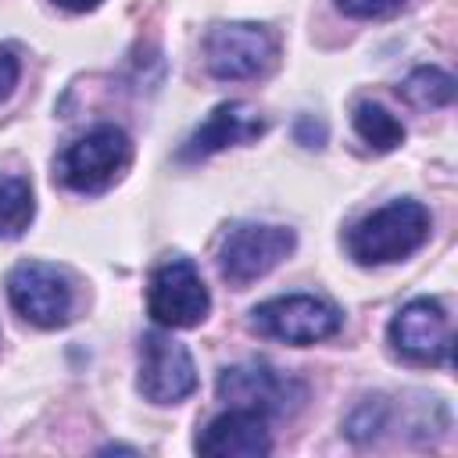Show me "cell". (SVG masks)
<instances>
[{"label": "cell", "instance_id": "cell-7", "mask_svg": "<svg viewBox=\"0 0 458 458\" xmlns=\"http://www.w3.org/2000/svg\"><path fill=\"white\" fill-rule=\"evenodd\" d=\"M147 311L161 329H193L211 311V293L193 261L172 258L150 272Z\"/></svg>", "mask_w": 458, "mask_h": 458}, {"label": "cell", "instance_id": "cell-15", "mask_svg": "<svg viewBox=\"0 0 458 458\" xmlns=\"http://www.w3.org/2000/svg\"><path fill=\"white\" fill-rule=\"evenodd\" d=\"M401 97L419 107V111H433V107H447L451 97H454V79L444 72V68H415L404 82H401Z\"/></svg>", "mask_w": 458, "mask_h": 458}, {"label": "cell", "instance_id": "cell-14", "mask_svg": "<svg viewBox=\"0 0 458 458\" xmlns=\"http://www.w3.org/2000/svg\"><path fill=\"white\" fill-rule=\"evenodd\" d=\"M36 215V197L29 179L0 172V240H14L29 229Z\"/></svg>", "mask_w": 458, "mask_h": 458}, {"label": "cell", "instance_id": "cell-2", "mask_svg": "<svg viewBox=\"0 0 458 458\" xmlns=\"http://www.w3.org/2000/svg\"><path fill=\"white\" fill-rule=\"evenodd\" d=\"M129 165H132V140L125 136V129L104 122L61 150L57 182L75 193H104L125 175Z\"/></svg>", "mask_w": 458, "mask_h": 458}, {"label": "cell", "instance_id": "cell-5", "mask_svg": "<svg viewBox=\"0 0 458 458\" xmlns=\"http://www.w3.org/2000/svg\"><path fill=\"white\" fill-rule=\"evenodd\" d=\"M250 326L279 344H293V347H308L318 340H329L340 333L344 315L336 304L311 297V293H286V297H272L265 304H258L250 311Z\"/></svg>", "mask_w": 458, "mask_h": 458}, {"label": "cell", "instance_id": "cell-3", "mask_svg": "<svg viewBox=\"0 0 458 458\" xmlns=\"http://www.w3.org/2000/svg\"><path fill=\"white\" fill-rule=\"evenodd\" d=\"M297 247L293 229L268 225V222H240L222 236L218 247V272L229 286H247L268 276L279 261H286Z\"/></svg>", "mask_w": 458, "mask_h": 458}, {"label": "cell", "instance_id": "cell-8", "mask_svg": "<svg viewBox=\"0 0 458 458\" xmlns=\"http://www.w3.org/2000/svg\"><path fill=\"white\" fill-rule=\"evenodd\" d=\"M390 347L415 365H447L451 361V322L440 301L415 297L408 301L386 329Z\"/></svg>", "mask_w": 458, "mask_h": 458}, {"label": "cell", "instance_id": "cell-16", "mask_svg": "<svg viewBox=\"0 0 458 458\" xmlns=\"http://www.w3.org/2000/svg\"><path fill=\"white\" fill-rule=\"evenodd\" d=\"M347 18H386L404 7V0H336Z\"/></svg>", "mask_w": 458, "mask_h": 458}, {"label": "cell", "instance_id": "cell-11", "mask_svg": "<svg viewBox=\"0 0 458 458\" xmlns=\"http://www.w3.org/2000/svg\"><path fill=\"white\" fill-rule=\"evenodd\" d=\"M265 118L243 104V100H225L218 104L193 132L190 140L179 147V161H204V157H215L218 150H229V147H243L250 140H258L265 132Z\"/></svg>", "mask_w": 458, "mask_h": 458}, {"label": "cell", "instance_id": "cell-1", "mask_svg": "<svg viewBox=\"0 0 458 458\" xmlns=\"http://www.w3.org/2000/svg\"><path fill=\"white\" fill-rule=\"evenodd\" d=\"M429 240V211L419 200H390L358 218L344 243L358 265H394Z\"/></svg>", "mask_w": 458, "mask_h": 458}, {"label": "cell", "instance_id": "cell-17", "mask_svg": "<svg viewBox=\"0 0 458 458\" xmlns=\"http://www.w3.org/2000/svg\"><path fill=\"white\" fill-rule=\"evenodd\" d=\"M18 79H21V57H18V50H14V47L0 43V104L14 93Z\"/></svg>", "mask_w": 458, "mask_h": 458}, {"label": "cell", "instance_id": "cell-9", "mask_svg": "<svg viewBox=\"0 0 458 458\" xmlns=\"http://www.w3.org/2000/svg\"><path fill=\"white\" fill-rule=\"evenodd\" d=\"M140 394L150 404H179L197 390V369L190 351L168 333H147L140 340Z\"/></svg>", "mask_w": 458, "mask_h": 458}, {"label": "cell", "instance_id": "cell-12", "mask_svg": "<svg viewBox=\"0 0 458 458\" xmlns=\"http://www.w3.org/2000/svg\"><path fill=\"white\" fill-rule=\"evenodd\" d=\"M197 451L208 458H261L272 451L268 419L250 408H233L215 415L197 433Z\"/></svg>", "mask_w": 458, "mask_h": 458}, {"label": "cell", "instance_id": "cell-13", "mask_svg": "<svg viewBox=\"0 0 458 458\" xmlns=\"http://www.w3.org/2000/svg\"><path fill=\"white\" fill-rule=\"evenodd\" d=\"M354 132L358 140L376 150V154H386V150H397L404 143V125L376 100H361L354 107Z\"/></svg>", "mask_w": 458, "mask_h": 458}, {"label": "cell", "instance_id": "cell-18", "mask_svg": "<svg viewBox=\"0 0 458 458\" xmlns=\"http://www.w3.org/2000/svg\"><path fill=\"white\" fill-rule=\"evenodd\" d=\"M54 7H61V11H72V14H82V11H93L100 0H50Z\"/></svg>", "mask_w": 458, "mask_h": 458}, {"label": "cell", "instance_id": "cell-4", "mask_svg": "<svg viewBox=\"0 0 458 458\" xmlns=\"http://www.w3.org/2000/svg\"><path fill=\"white\" fill-rule=\"evenodd\" d=\"M279 43L265 25L254 21H229L215 25L204 36V64L215 79H261L276 68Z\"/></svg>", "mask_w": 458, "mask_h": 458}, {"label": "cell", "instance_id": "cell-10", "mask_svg": "<svg viewBox=\"0 0 458 458\" xmlns=\"http://www.w3.org/2000/svg\"><path fill=\"white\" fill-rule=\"evenodd\" d=\"M218 397L233 408H250L272 419V415H286L304 397V386L283 376L279 369H272L268 361H243V365L222 369Z\"/></svg>", "mask_w": 458, "mask_h": 458}, {"label": "cell", "instance_id": "cell-6", "mask_svg": "<svg viewBox=\"0 0 458 458\" xmlns=\"http://www.w3.org/2000/svg\"><path fill=\"white\" fill-rule=\"evenodd\" d=\"M11 308L36 329L68 326L75 308V290L64 268L47 261H21L7 279Z\"/></svg>", "mask_w": 458, "mask_h": 458}]
</instances>
